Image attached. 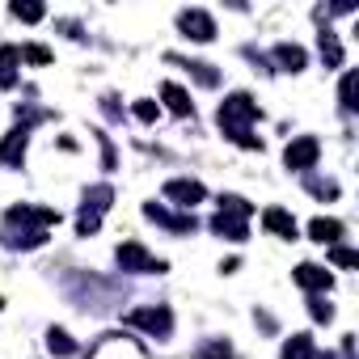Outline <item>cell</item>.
Returning a JSON list of instances; mask_svg holds the SVG:
<instances>
[{"label": "cell", "mask_w": 359, "mask_h": 359, "mask_svg": "<svg viewBox=\"0 0 359 359\" xmlns=\"http://www.w3.org/2000/svg\"><path fill=\"white\" fill-rule=\"evenodd\" d=\"M199 359H233V346H229L224 338H216V342H208V346L199 351Z\"/></svg>", "instance_id": "44dd1931"}, {"label": "cell", "mask_w": 359, "mask_h": 359, "mask_svg": "<svg viewBox=\"0 0 359 359\" xmlns=\"http://www.w3.org/2000/svg\"><path fill=\"white\" fill-rule=\"evenodd\" d=\"M250 216H254V203L229 195V199H220V212L212 216V233H220V237H229V241H245V237H250V229H245Z\"/></svg>", "instance_id": "6da1fadb"}, {"label": "cell", "mask_w": 359, "mask_h": 359, "mask_svg": "<svg viewBox=\"0 0 359 359\" xmlns=\"http://www.w3.org/2000/svg\"><path fill=\"white\" fill-rule=\"evenodd\" d=\"M26 144H30V127L22 123V127H13L5 140H0V161H5V165H22L26 161Z\"/></svg>", "instance_id": "30bf717a"}, {"label": "cell", "mask_w": 359, "mask_h": 359, "mask_svg": "<svg viewBox=\"0 0 359 359\" xmlns=\"http://www.w3.org/2000/svg\"><path fill=\"white\" fill-rule=\"evenodd\" d=\"M279 359H313V338L309 334H292L283 342V355Z\"/></svg>", "instance_id": "e0dca14e"}, {"label": "cell", "mask_w": 359, "mask_h": 359, "mask_svg": "<svg viewBox=\"0 0 359 359\" xmlns=\"http://www.w3.org/2000/svg\"><path fill=\"white\" fill-rule=\"evenodd\" d=\"M144 216L156 220V224H165V229H173V233H195V216H173L161 203H144Z\"/></svg>", "instance_id": "7c38bea8"}, {"label": "cell", "mask_w": 359, "mask_h": 359, "mask_svg": "<svg viewBox=\"0 0 359 359\" xmlns=\"http://www.w3.org/2000/svg\"><path fill=\"white\" fill-rule=\"evenodd\" d=\"M177 30H182L187 39H195V43H212V39H216V22H212L203 9H187V13H177Z\"/></svg>", "instance_id": "8992f818"}, {"label": "cell", "mask_w": 359, "mask_h": 359, "mask_svg": "<svg viewBox=\"0 0 359 359\" xmlns=\"http://www.w3.org/2000/svg\"><path fill=\"white\" fill-rule=\"evenodd\" d=\"M22 60H30V64H51V51H47V47H26Z\"/></svg>", "instance_id": "484cf974"}, {"label": "cell", "mask_w": 359, "mask_h": 359, "mask_svg": "<svg viewBox=\"0 0 359 359\" xmlns=\"http://www.w3.org/2000/svg\"><path fill=\"white\" fill-rule=\"evenodd\" d=\"M47 351H51V355H72V351H76V342H72L64 330H51V334H47Z\"/></svg>", "instance_id": "d6986e66"}, {"label": "cell", "mask_w": 359, "mask_h": 359, "mask_svg": "<svg viewBox=\"0 0 359 359\" xmlns=\"http://www.w3.org/2000/svg\"><path fill=\"white\" fill-rule=\"evenodd\" d=\"M203 182H195V177H173V182H165V199H173L177 208H195L203 203Z\"/></svg>", "instance_id": "52a82bcc"}, {"label": "cell", "mask_w": 359, "mask_h": 359, "mask_svg": "<svg viewBox=\"0 0 359 359\" xmlns=\"http://www.w3.org/2000/svg\"><path fill=\"white\" fill-rule=\"evenodd\" d=\"M317 156H321V144H317L313 135H300V140H292V144L283 148V165H287V169H313Z\"/></svg>", "instance_id": "5b68a950"}, {"label": "cell", "mask_w": 359, "mask_h": 359, "mask_svg": "<svg viewBox=\"0 0 359 359\" xmlns=\"http://www.w3.org/2000/svg\"><path fill=\"white\" fill-rule=\"evenodd\" d=\"M309 237H313V241H321V245H338L342 224H338V220H313V224H309Z\"/></svg>", "instance_id": "2e32d148"}, {"label": "cell", "mask_w": 359, "mask_h": 359, "mask_svg": "<svg viewBox=\"0 0 359 359\" xmlns=\"http://www.w3.org/2000/svg\"><path fill=\"white\" fill-rule=\"evenodd\" d=\"M127 325H144L152 338H165L173 330V317H169V309H135V313H127Z\"/></svg>", "instance_id": "ba28073f"}, {"label": "cell", "mask_w": 359, "mask_h": 359, "mask_svg": "<svg viewBox=\"0 0 359 359\" xmlns=\"http://www.w3.org/2000/svg\"><path fill=\"white\" fill-rule=\"evenodd\" d=\"M275 60L283 64V72H300V68H304V51L292 47V43H279V47H275Z\"/></svg>", "instance_id": "ac0fdd59"}, {"label": "cell", "mask_w": 359, "mask_h": 359, "mask_svg": "<svg viewBox=\"0 0 359 359\" xmlns=\"http://www.w3.org/2000/svg\"><path fill=\"white\" fill-rule=\"evenodd\" d=\"M191 72H195V76H199V85H208V89H212V85L220 81V76L212 72V64H191Z\"/></svg>", "instance_id": "d4e9b609"}, {"label": "cell", "mask_w": 359, "mask_h": 359, "mask_svg": "<svg viewBox=\"0 0 359 359\" xmlns=\"http://www.w3.org/2000/svg\"><path fill=\"white\" fill-rule=\"evenodd\" d=\"M110 199H114V191H110V187H93V191L85 195V208H81V216H76V233H81V237L97 233V224H102V212L110 208Z\"/></svg>", "instance_id": "3957f363"}, {"label": "cell", "mask_w": 359, "mask_h": 359, "mask_svg": "<svg viewBox=\"0 0 359 359\" xmlns=\"http://www.w3.org/2000/svg\"><path fill=\"white\" fill-rule=\"evenodd\" d=\"M338 97H342V106H346V110H355V106H359V102H355V72H346V76H342Z\"/></svg>", "instance_id": "7402d4cb"}, {"label": "cell", "mask_w": 359, "mask_h": 359, "mask_svg": "<svg viewBox=\"0 0 359 359\" xmlns=\"http://www.w3.org/2000/svg\"><path fill=\"white\" fill-rule=\"evenodd\" d=\"M135 118L140 123H152L156 118V102H135Z\"/></svg>", "instance_id": "83f0119b"}, {"label": "cell", "mask_w": 359, "mask_h": 359, "mask_svg": "<svg viewBox=\"0 0 359 359\" xmlns=\"http://www.w3.org/2000/svg\"><path fill=\"white\" fill-rule=\"evenodd\" d=\"M262 224H266L271 233H279V237H287V241L296 237V220H292V216H287L283 208H266V212H262Z\"/></svg>", "instance_id": "5bb4252c"}, {"label": "cell", "mask_w": 359, "mask_h": 359, "mask_svg": "<svg viewBox=\"0 0 359 359\" xmlns=\"http://www.w3.org/2000/svg\"><path fill=\"white\" fill-rule=\"evenodd\" d=\"M43 5H22V0H18V5H13V18H22V22H43Z\"/></svg>", "instance_id": "603a6c76"}, {"label": "cell", "mask_w": 359, "mask_h": 359, "mask_svg": "<svg viewBox=\"0 0 359 359\" xmlns=\"http://www.w3.org/2000/svg\"><path fill=\"white\" fill-rule=\"evenodd\" d=\"M18 64H22L18 47H0V89H13L18 85Z\"/></svg>", "instance_id": "4fadbf2b"}, {"label": "cell", "mask_w": 359, "mask_h": 359, "mask_svg": "<svg viewBox=\"0 0 359 359\" xmlns=\"http://www.w3.org/2000/svg\"><path fill=\"white\" fill-rule=\"evenodd\" d=\"M309 313H313V321H330L334 317V309L325 300H309Z\"/></svg>", "instance_id": "4316f807"}, {"label": "cell", "mask_w": 359, "mask_h": 359, "mask_svg": "<svg viewBox=\"0 0 359 359\" xmlns=\"http://www.w3.org/2000/svg\"><path fill=\"white\" fill-rule=\"evenodd\" d=\"M330 258H334L338 266H359V254L346 250V245H330Z\"/></svg>", "instance_id": "cb8c5ba5"}, {"label": "cell", "mask_w": 359, "mask_h": 359, "mask_svg": "<svg viewBox=\"0 0 359 359\" xmlns=\"http://www.w3.org/2000/svg\"><path fill=\"white\" fill-rule=\"evenodd\" d=\"M5 220H9V224H39V229L47 233L51 224H60V212H51V208H26V203H22V208H9Z\"/></svg>", "instance_id": "9c48e42d"}, {"label": "cell", "mask_w": 359, "mask_h": 359, "mask_svg": "<svg viewBox=\"0 0 359 359\" xmlns=\"http://www.w3.org/2000/svg\"><path fill=\"white\" fill-rule=\"evenodd\" d=\"M161 97H165V106L173 110V114H191V97H187V89L182 85H161Z\"/></svg>", "instance_id": "9a60e30c"}, {"label": "cell", "mask_w": 359, "mask_h": 359, "mask_svg": "<svg viewBox=\"0 0 359 359\" xmlns=\"http://www.w3.org/2000/svg\"><path fill=\"white\" fill-rule=\"evenodd\" d=\"M321 55H325V64H330V68H338V64H342V47H338V39H334V34H321Z\"/></svg>", "instance_id": "ffe728a7"}, {"label": "cell", "mask_w": 359, "mask_h": 359, "mask_svg": "<svg viewBox=\"0 0 359 359\" xmlns=\"http://www.w3.org/2000/svg\"><path fill=\"white\" fill-rule=\"evenodd\" d=\"M118 266H123V271H135V275H161V271H165V262H161V258H152L140 241L118 245Z\"/></svg>", "instance_id": "277c9868"}, {"label": "cell", "mask_w": 359, "mask_h": 359, "mask_svg": "<svg viewBox=\"0 0 359 359\" xmlns=\"http://www.w3.org/2000/svg\"><path fill=\"white\" fill-rule=\"evenodd\" d=\"M296 283L309 287V292H330L334 275H330L325 266H317V262H300V266H296Z\"/></svg>", "instance_id": "8fae6325"}, {"label": "cell", "mask_w": 359, "mask_h": 359, "mask_svg": "<svg viewBox=\"0 0 359 359\" xmlns=\"http://www.w3.org/2000/svg\"><path fill=\"white\" fill-rule=\"evenodd\" d=\"M250 123H258V102H254L250 93L224 97V106H220V127H224V135H229V140H233V135H245Z\"/></svg>", "instance_id": "7a4b0ae2"}]
</instances>
